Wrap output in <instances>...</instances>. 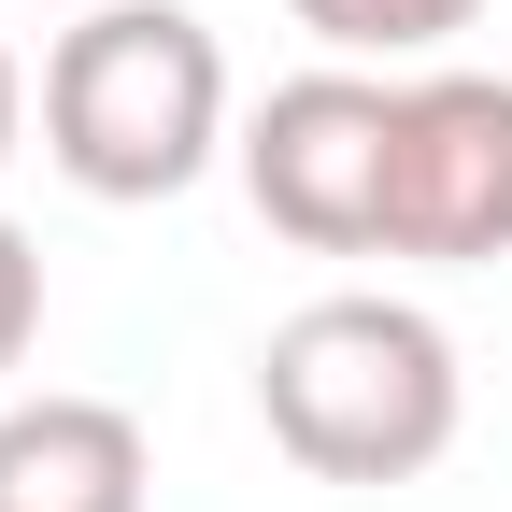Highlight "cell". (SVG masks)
Wrapping results in <instances>:
<instances>
[{"label":"cell","instance_id":"cell-1","mask_svg":"<svg viewBox=\"0 0 512 512\" xmlns=\"http://www.w3.org/2000/svg\"><path fill=\"white\" fill-rule=\"evenodd\" d=\"M256 413L271 441L313 470V484H413L456 456L470 427V370H456V328L413 299H299L271 342H256Z\"/></svg>","mask_w":512,"mask_h":512},{"label":"cell","instance_id":"cell-2","mask_svg":"<svg viewBox=\"0 0 512 512\" xmlns=\"http://www.w3.org/2000/svg\"><path fill=\"white\" fill-rule=\"evenodd\" d=\"M43 157L114 214L185 200L228 157V43L185 0H86L43 43Z\"/></svg>","mask_w":512,"mask_h":512},{"label":"cell","instance_id":"cell-3","mask_svg":"<svg viewBox=\"0 0 512 512\" xmlns=\"http://www.w3.org/2000/svg\"><path fill=\"white\" fill-rule=\"evenodd\" d=\"M384 128H399V86H370L356 57L328 72H285L242 114V200L271 214L299 256H384Z\"/></svg>","mask_w":512,"mask_h":512},{"label":"cell","instance_id":"cell-4","mask_svg":"<svg viewBox=\"0 0 512 512\" xmlns=\"http://www.w3.org/2000/svg\"><path fill=\"white\" fill-rule=\"evenodd\" d=\"M384 256H512V72H413L384 128Z\"/></svg>","mask_w":512,"mask_h":512},{"label":"cell","instance_id":"cell-5","mask_svg":"<svg viewBox=\"0 0 512 512\" xmlns=\"http://www.w3.org/2000/svg\"><path fill=\"white\" fill-rule=\"evenodd\" d=\"M143 484H157V441L128 399L43 384L0 413V512H143Z\"/></svg>","mask_w":512,"mask_h":512},{"label":"cell","instance_id":"cell-6","mask_svg":"<svg viewBox=\"0 0 512 512\" xmlns=\"http://www.w3.org/2000/svg\"><path fill=\"white\" fill-rule=\"evenodd\" d=\"M285 15L328 43V57H441L484 0H285Z\"/></svg>","mask_w":512,"mask_h":512},{"label":"cell","instance_id":"cell-7","mask_svg":"<svg viewBox=\"0 0 512 512\" xmlns=\"http://www.w3.org/2000/svg\"><path fill=\"white\" fill-rule=\"evenodd\" d=\"M29 342H43V242L0 214V370H15Z\"/></svg>","mask_w":512,"mask_h":512},{"label":"cell","instance_id":"cell-8","mask_svg":"<svg viewBox=\"0 0 512 512\" xmlns=\"http://www.w3.org/2000/svg\"><path fill=\"white\" fill-rule=\"evenodd\" d=\"M29 157V72H15V43H0V171Z\"/></svg>","mask_w":512,"mask_h":512},{"label":"cell","instance_id":"cell-9","mask_svg":"<svg viewBox=\"0 0 512 512\" xmlns=\"http://www.w3.org/2000/svg\"><path fill=\"white\" fill-rule=\"evenodd\" d=\"M43 15H86V0H43Z\"/></svg>","mask_w":512,"mask_h":512}]
</instances>
